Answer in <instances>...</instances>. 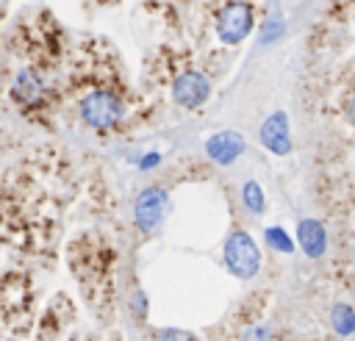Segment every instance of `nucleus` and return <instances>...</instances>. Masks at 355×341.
Listing matches in <instances>:
<instances>
[{
    "label": "nucleus",
    "instance_id": "1",
    "mask_svg": "<svg viewBox=\"0 0 355 341\" xmlns=\"http://www.w3.org/2000/svg\"><path fill=\"white\" fill-rule=\"evenodd\" d=\"M225 263H227L230 274H236L241 280H250L258 272L261 255H258V247H255L250 233L236 230V233L227 236V241H225Z\"/></svg>",
    "mask_w": 355,
    "mask_h": 341
},
{
    "label": "nucleus",
    "instance_id": "2",
    "mask_svg": "<svg viewBox=\"0 0 355 341\" xmlns=\"http://www.w3.org/2000/svg\"><path fill=\"white\" fill-rule=\"evenodd\" d=\"M80 116L86 125L97 128V130H108L122 119V103L116 94L111 91H89L80 103Z\"/></svg>",
    "mask_w": 355,
    "mask_h": 341
},
{
    "label": "nucleus",
    "instance_id": "3",
    "mask_svg": "<svg viewBox=\"0 0 355 341\" xmlns=\"http://www.w3.org/2000/svg\"><path fill=\"white\" fill-rule=\"evenodd\" d=\"M252 30V6L244 0L227 3L216 19V36L222 44H239Z\"/></svg>",
    "mask_w": 355,
    "mask_h": 341
},
{
    "label": "nucleus",
    "instance_id": "4",
    "mask_svg": "<svg viewBox=\"0 0 355 341\" xmlns=\"http://www.w3.org/2000/svg\"><path fill=\"white\" fill-rule=\"evenodd\" d=\"M166 208H169V197H166V191L161 186L144 189L139 194V200H136V225H139V230L153 233L164 222Z\"/></svg>",
    "mask_w": 355,
    "mask_h": 341
},
{
    "label": "nucleus",
    "instance_id": "5",
    "mask_svg": "<svg viewBox=\"0 0 355 341\" xmlns=\"http://www.w3.org/2000/svg\"><path fill=\"white\" fill-rule=\"evenodd\" d=\"M172 94H175L178 105H183V108H200L208 100V94H211V83L200 72H183V75H178Z\"/></svg>",
    "mask_w": 355,
    "mask_h": 341
},
{
    "label": "nucleus",
    "instance_id": "6",
    "mask_svg": "<svg viewBox=\"0 0 355 341\" xmlns=\"http://www.w3.org/2000/svg\"><path fill=\"white\" fill-rule=\"evenodd\" d=\"M261 144L275 152V155H288L291 150V136H288V119L283 111H275L269 119L261 125Z\"/></svg>",
    "mask_w": 355,
    "mask_h": 341
},
{
    "label": "nucleus",
    "instance_id": "7",
    "mask_svg": "<svg viewBox=\"0 0 355 341\" xmlns=\"http://www.w3.org/2000/svg\"><path fill=\"white\" fill-rule=\"evenodd\" d=\"M244 150V139L233 130H225V133H214L205 144V152L216 161V164H233Z\"/></svg>",
    "mask_w": 355,
    "mask_h": 341
},
{
    "label": "nucleus",
    "instance_id": "8",
    "mask_svg": "<svg viewBox=\"0 0 355 341\" xmlns=\"http://www.w3.org/2000/svg\"><path fill=\"white\" fill-rule=\"evenodd\" d=\"M297 241H300V247L308 258H319L324 252L327 236H324V227L316 219H302L297 225Z\"/></svg>",
    "mask_w": 355,
    "mask_h": 341
},
{
    "label": "nucleus",
    "instance_id": "9",
    "mask_svg": "<svg viewBox=\"0 0 355 341\" xmlns=\"http://www.w3.org/2000/svg\"><path fill=\"white\" fill-rule=\"evenodd\" d=\"M14 97L19 103H25V105H31V103H36L42 97V80L36 78L33 69H19V75L14 80Z\"/></svg>",
    "mask_w": 355,
    "mask_h": 341
},
{
    "label": "nucleus",
    "instance_id": "10",
    "mask_svg": "<svg viewBox=\"0 0 355 341\" xmlns=\"http://www.w3.org/2000/svg\"><path fill=\"white\" fill-rule=\"evenodd\" d=\"M330 322H333V330L338 335H349L355 333V311L349 305H336L330 311Z\"/></svg>",
    "mask_w": 355,
    "mask_h": 341
},
{
    "label": "nucleus",
    "instance_id": "11",
    "mask_svg": "<svg viewBox=\"0 0 355 341\" xmlns=\"http://www.w3.org/2000/svg\"><path fill=\"white\" fill-rule=\"evenodd\" d=\"M241 197H244V205L252 211V213H263V191H261V186L255 183V180H247L244 183V189H241Z\"/></svg>",
    "mask_w": 355,
    "mask_h": 341
},
{
    "label": "nucleus",
    "instance_id": "12",
    "mask_svg": "<svg viewBox=\"0 0 355 341\" xmlns=\"http://www.w3.org/2000/svg\"><path fill=\"white\" fill-rule=\"evenodd\" d=\"M263 238H266V244H269L272 250H277V252H291V250H294V241L288 238V233H286L283 227H266V230H263Z\"/></svg>",
    "mask_w": 355,
    "mask_h": 341
},
{
    "label": "nucleus",
    "instance_id": "13",
    "mask_svg": "<svg viewBox=\"0 0 355 341\" xmlns=\"http://www.w3.org/2000/svg\"><path fill=\"white\" fill-rule=\"evenodd\" d=\"M344 114H347V119H349V125H355V94H349V97H347V105H344Z\"/></svg>",
    "mask_w": 355,
    "mask_h": 341
},
{
    "label": "nucleus",
    "instance_id": "14",
    "mask_svg": "<svg viewBox=\"0 0 355 341\" xmlns=\"http://www.w3.org/2000/svg\"><path fill=\"white\" fill-rule=\"evenodd\" d=\"M161 341H191V338H189L186 333H172V330H169V333H164Z\"/></svg>",
    "mask_w": 355,
    "mask_h": 341
},
{
    "label": "nucleus",
    "instance_id": "15",
    "mask_svg": "<svg viewBox=\"0 0 355 341\" xmlns=\"http://www.w3.org/2000/svg\"><path fill=\"white\" fill-rule=\"evenodd\" d=\"M153 164H158V155H155V152H150V155H147V158L141 161V169H150Z\"/></svg>",
    "mask_w": 355,
    "mask_h": 341
}]
</instances>
